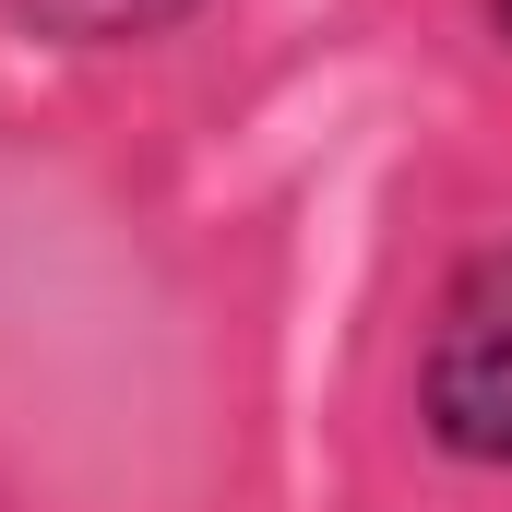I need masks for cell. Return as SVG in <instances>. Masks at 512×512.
Returning a JSON list of instances; mask_svg holds the SVG:
<instances>
[{
	"instance_id": "1",
	"label": "cell",
	"mask_w": 512,
	"mask_h": 512,
	"mask_svg": "<svg viewBox=\"0 0 512 512\" xmlns=\"http://www.w3.org/2000/svg\"><path fill=\"white\" fill-rule=\"evenodd\" d=\"M417 441L465 477H512V227L441 274L429 334H417Z\"/></svg>"
},
{
	"instance_id": "2",
	"label": "cell",
	"mask_w": 512,
	"mask_h": 512,
	"mask_svg": "<svg viewBox=\"0 0 512 512\" xmlns=\"http://www.w3.org/2000/svg\"><path fill=\"white\" fill-rule=\"evenodd\" d=\"M203 0H0V24L12 36H36V48H155V36H179Z\"/></svg>"
},
{
	"instance_id": "3",
	"label": "cell",
	"mask_w": 512,
	"mask_h": 512,
	"mask_svg": "<svg viewBox=\"0 0 512 512\" xmlns=\"http://www.w3.org/2000/svg\"><path fill=\"white\" fill-rule=\"evenodd\" d=\"M477 12H489V36H501V48H512V0H477Z\"/></svg>"
}]
</instances>
